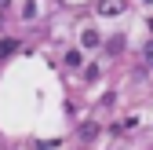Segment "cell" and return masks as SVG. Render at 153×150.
<instances>
[{
	"label": "cell",
	"instance_id": "6da1fadb",
	"mask_svg": "<svg viewBox=\"0 0 153 150\" xmlns=\"http://www.w3.org/2000/svg\"><path fill=\"white\" fill-rule=\"evenodd\" d=\"M15 51H18V40H0V59H7Z\"/></svg>",
	"mask_w": 153,
	"mask_h": 150
},
{
	"label": "cell",
	"instance_id": "7a4b0ae2",
	"mask_svg": "<svg viewBox=\"0 0 153 150\" xmlns=\"http://www.w3.org/2000/svg\"><path fill=\"white\" fill-rule=\"evenodd\" d=\"M99 11H102V15H117V11H120V4H117V0H109V4L102 0V4H99Z\"/></svg>",
	"mask_w": 153,
	"mask_h": 150
},
{
	"label": "cell",
	"instance_id": "3957f363",
	"mask_svg": "<svg viewBox=\"0 0 153 150\" xmlns=\"http://www.w3.org/2000/svg\"><path fill=\"white\" fill-rule=\"evenodd\" d=\"M66 66H80V51H69L66 55Z\"/></svg>",
	"mask_w": 153,
	"mask_h": 150
},
{
	"label": "cell",
	"instance_id": "277c9868",
	"mask_svg": "<svg viewBox=\"0 0 153 150\" xmlns=\"http://www.w3.org/2000/svg\"><path fill=\"white\" fill-rule=\"evenodd\" d=\"M146 59H149V62H153V44H149V48H146Z\"/></svg>",
	"mask_w": 153,
	"mask_h": 150
}]
</instances>
